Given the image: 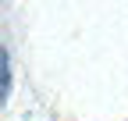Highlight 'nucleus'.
I'll return each mask as SVG.
<instances>
[{
	"label": "nucleus",
	"instance_id": "f257e3e1",
	"mask_svg": "<svg viewBox=\"0 0 128 121\" xmlns=\"http://www.w3.org/2000/svg\"><path fill=\"white\" fill-rule=\"evenodd\" d=\"M7 93H11V54L0 39V107L7 103Z\"/></svg>",
	"mask_w": 128,
	"mask_h": 121
}]
</instances>
